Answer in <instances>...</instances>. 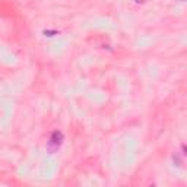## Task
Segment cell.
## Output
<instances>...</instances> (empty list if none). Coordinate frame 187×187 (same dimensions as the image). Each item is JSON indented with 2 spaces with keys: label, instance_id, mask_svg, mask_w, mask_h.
<instances>
[{
  "label": "cell",
  "instance_id": "cell-1",
  "mask_svg": "<svg viewBox=\"0 0 187 187\" xmlns=\"http://www.w3.org/2000/svg\"><path fill=\"white\" fill-rule=\"evenodd\" d=\"M61 142H63V133L59 132V130H56V132L51 133V136H50V140H49V145H47V148H49V151L51 152V154H54L59 148H60Z\"/></svg>",
  "mask_w": 187,
  "mask_h": 187
},
{
  "label": "cell",
  "instance_id": "cell-2",
  "mask_svg": "<svg viewBox=\"0 0 187 187\" xmlns=\"http://www.w3.org/2000/svg\"><path fill=\"white\" fill-rule=\"evenodd\" d=\"M44 34H45V35L49 34V37H51V34H57V32H56V31H44Z\"/></svg>",
  "mask_w": 187,
  "mask_h": 187
}]
</instances>
